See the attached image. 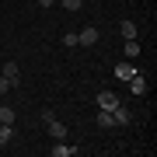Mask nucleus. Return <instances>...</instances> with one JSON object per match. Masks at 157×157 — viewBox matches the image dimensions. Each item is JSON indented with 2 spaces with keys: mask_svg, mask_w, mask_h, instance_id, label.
I'll return each instance as SVG.
<instances>
[{
  "mask_svg": "<svg viewBox=\"0 0 157 157\" xmlns=\"http://www.w3.org/2000/svg\"><path fill=\"white\" fill-rule=\"evenodd\" d=\"M129 91H133V94H143V91H147V80L140 77V73H133V77H129Z\"/></svg>",
  "mask_w": 157,
  "mask_h": 157,
  "instance_id": "obj_9",
  "label": "nucleus"
},
{
  "mask_svg": "<svg viewBox=\"0 0 157 157\" xmlns=\"http://www.w3.org/2000/svg\"><path fill=\"white\" fill-rule=\"evenodd\" d=\"M73 150H77V147H70L67 140H56V147H52V157H70Z\"/></svg>",
  "mask_w": 157,
  "mask_h": 157,
  "instance_id": "obj_8",
  "label": "nucleus"
},
{
  "mask_svg": "<svg viewBox=\"0 0 157 157\" xmlns=\"http://www.w3.org/2000/svg\"><path fill=\"white\" fill-rule=\"evenodd\" d=\"M52 4H56V0H39V7H52Z\"/></svg>",
  "mask_w": 157,
  "mask_h": 157,
  "instance_id": "obj_17",
  "label": "nucleus"
},
{
  "mask_svg": "<svg viewBox=\"0 0 157 157\" xmlns=\"http://www.w3.org/2000/svg\"><path fill=\"white\" fill-rule=\"evenodd\" d=\"M42 119H45V126H49V136H52V140H67V126H63L52 112H45Z\"/></svg>",
  "mask_w": 157,
  "mask_h": 157,
  "instance_id": "obj_1",
  "label": "nucleus"
},
{
  "mask_svg": "<svg viewBox=\"0 0 157 157\" xmlns=\"http://www.w3.org/2000/svg\"><path fill=\"white\" fill-rule=\"evenodd\" d=\"M112 119H115V126H126V122H129V119H133V115H129V108L122 105V101H119V105L112 108Z\"/></svg>",
  "mask_w": 157,
  "mask_h": 157,
  "instance_id": "obj_3",
  "label": "nucleus"
},
{
  "mask_svg": "<svg viewBox=\"0 0 157 157\" xmlns=\"http://www.w3.org/2000/svg\"><path fill=\"white\" fill-rule=\"evenodd\" d=\"M126 56H129V59L140 56V42H136V39H126Z\"/></svg>",
  "mask_w": 157,
  "mask_h": 157,
  "instance_id": "obj_13",
  "label": "nucleus"
},
{
  "mask_svg": "<svg viewBox=\"0 0 157 157\" xmlns=\"http://www.w3.org/2000/svg\"><path fill=\"white\" fill-rule=\"evenodd\" d=\"M119 105V98L112 94V91H101V94H98V108H115Z\"/></svg>",
  "mask_w": 157,
  "mask_h": 157,
  "instance_id": "obj_6",
  "label": "nucleus"
},
{
  "mask_svg": "<svg viewBox=\"0 0 157 157\" xmlns=\"http://www.w3.org/2000/svg\"><path fill=\"white\" fill-rule=\"evenodd\" d=\"M98 39H101V32L94 28V25H87V28H80V32H77V45H94Z\"/></svg>",
  "mask_w": 157,
  "mask_h": 157,
  "instance_id": "obj_2",
  "label": "nucleus"
},
{
  "mask_svg": "<svg viewBox=\"0 0 157 157\" xmlns=\"http://www.w3.org/2000/svg\"><path fill=\"white\" fill-rule=\"evenodd\" d=\"M14 108H7V105H0V122H4V126H14Z\"/></svg>",
  "mask_w": 157,
  "mask_h": 157,
  "instance_id": "obj_11",
  "label": "nucleus"
},
{
  "mask_svg": "<svg viewBox=\"0 0 157 157\" xmlns=\"http://www.w3.org/2000/svg\"><path fill=\"white\" fill-rule=\"evenodd\" d=\"M11 136H14V126H4V122H0V147L11 143Z\"/></svg>",
  "mask_w": 157,
  "mask_h": 157,
  "instance_id": "obj_12",
  "label": "nucleus"
},
{
  "mask_svg": "<svg viewBox=\"0 0 157 157\" xmlns=\"http://www.w3.org/2000/svg\"><path fill=\"white\" fill-rule=\"evenodd\" d=\"M63 45H67V49H73V45H77V32H67V35H63Z\"/></svg>",
  "mask_w": 157,
  "mask_h": 157,
  "instance_id": "obj_14",
  "label": "nucleus"
},
{
  "mask_svg": "<svg viewBox=\"0 0 157 157\" xmlns=\"http://www.w3.org/2000/svg\"><path fill=\"white\" fill-rule=\"evenodd\" d=\"M0 77H7V80H11V87H14L17 80H21V70H17V63H4V73H0Z\"/></svg>",
  "mask_w": 157,
  "mask_h": 157,
  "instance_id": "obj_4",
  "label": "nucleus"
},
{
  "mask_svg": "<svg viewBox=\"0 0 157 157\" xmlns=\"http://www.w3.org/2000/svg\"><path fill=\"white\" fill-rule=\"evenodd\" d=\"M63 7L67 11H80V0H63Z\"/></svg>",
  "mask_w": 157,
  "mask_h": 157,
  "instance_id": "obj_15",
  "label": "nucleus"
},
{
  "mask_svg": "<svg viewBox=\"0 0 157 157\" xmlns=\"http://www.w3.org/2000/svg\"><path fill=\"white\" fill-rule=\"evenodd\" d=\"M119 32H122V39H136V35H140V32H136V21H129V17L119 21Z\"/></svg>",
  "mask_w": 157,
  "mask_h": 157,
  "instance_id": "obj_7",
  "label": "nucleus"
},
{
  "mask_svg": "<svg viewBox=\"0 0 157 157\" xmlns=\"http://www.w3.org/2000/svg\"><path fill=\"white\" fill-rule=\"evenodd\" d=\"M133 73H136V67H129V63H119V67H115V77L119 80H129Z\"/></svg>",
  "mask_w": 157,
  "mask_h": 157,
  "instance_id": "obj_10",
  "label": "nucleus"
},
{
  "mask_svg": "<svg viewBox=\"0 0 157 157\" xmlns=\"http://www.w3.org/2000/svg\"><path fill=\"white\" fill-rule=\"evenodd\" d=\"M7 91H11V80H7V77H0V94H7Z\"/></svg>",
  "mask_w": 157,
  "mask_h": 157,
  "instance_id": "obj_16",
  "label": "nucleus"
},
{
  "mask_svg": "<svg viewBox=\"0 0 157 157\" xmlns=\"http://www.w3.org/2000/svg\"><path fill=\"white\" fill-rule=\"evenodd\" d=\"M94 119H98V126H101V129L115 126V119H112V108H98V115H94Z\"/></svg>",
  "mask_w": 157,
  "mask_h": 157,
  "instance_id": "obj_5",
  "label": "nucleus"
}]
</instances>
